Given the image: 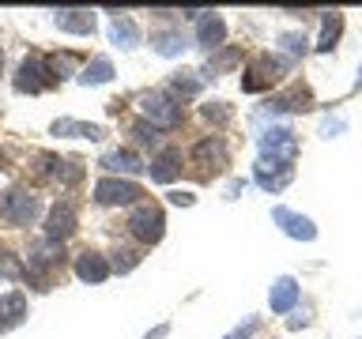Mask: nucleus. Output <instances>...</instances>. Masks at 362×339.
<instances>
[{"label": "nucleus", "mask_w": 362, "mask_h": 339, "mask_svg": "<svg viewBox=\"0 0 362 339\" xmlns=\"http://www.w3.org/2000/svg\"><path fill=\"white\" fill-rule=\"evenodd\" d=\"M287 72V61L283 56H272V53H260L249 61V68L242 72V90L245 95H257V90H268L276 79Z\"/></svg>", "instance_id": "f257e3e1"}, {"label": "nucleus", "mask_w": 362, "mask_h": 339, "mask_svg": "<svg viewBox=\"0 0 362 339\" xmlns=\"http://www.w3.org/2000/svg\"><path fill=\"white\" fill-rule=\"evenodd\" d=\"M260 158L276 166H294V155H298V136H294L287 124H272V129L260 136Z\"/></svg>", "instance_id": "f03ea898"}, {"label": "nucleus", "mask_w": 362, "mask_h": 339, "mask_svg": "<svg viewBox=\"0 0 362 339\" xmlns=\"http://www.w3.org/2000/svg\"><path fill=\"white\" fill-rule=\"evenodd\" d=\"M38 215H42V203L27 189H11L0 196V219L11 222V226H30Z\"/></svg>", "instance_id": "7ed1b4c3"}, {"label": "nucleus", "mask_w": 362, "mask_h": 339, "mask_svg": "<svg viewBox=\"0 0 362 339\" xmlns=\"http://www.w3.org/2000/svg\"><path fill=\"white\" fill-rule=\"evenodd\" d=\"M129 230L136 242L144 245H158L166 234V219H163V208H155V203H140L132 215H129Z\"/></svg>", "instance_id": "20e7f679"}, {"label": "nucleus", "mask_w": 362, "mask_h": 339, "mask_svg": "<svg viewBox=\"0 0 362 339\" xmlns=\"http://www.w3.org/2000/svg\"><path fill=\"white\" fill-rule=\"evenodd\" d=\"M140 109H144V121L155 124V129H177L181 124V106L170 95H158V90L140 98Z\"/></svg>", "instance_id": "39448f33"}, {"label": "nucleus", "mask_w": 362, "mask_h": 339, "mask_svg": "<svg viewBox=\"0 0 362 339\" xmlns=\"http://www.w3.org/2000/svg\"><path fill=\"white\" fill-rule=\"evenodd\" d=\"M144 196V189L129 177H102L95 185V203L102 208H121V203H136Z\"/></svg>", "instance_id": "423d86ee"}, {"label": "nucleus", "mask_w": 362, "mask_h": 339, "mask_svg": "<svg viewBox=\"0 0 362 339\" xmlns=\"http://www.w3.org/2000/svg\"><path fill=\"white\" fill-rule=\"evenodd\" d=\"M192 162H197L204 174H223V170L230 166V151H226V143L219 136H208V140H200L192 147Z\"/></svg>", "instance_id": "0eeeda50"}, {"label": "nucleus", "mask_w": 362, "mask_h": 339, "mask_svg": "<svg viewBox=\"0 0 362 339\" xmlns=\"http://www.w3.org/2000/svg\"><path fill=\"white\" fill-rule=\"evenodd\" d=\"M272 222H276L287 237H294V242H313L317 237L313 219H305V215L291 211V208H272Z\"/></svg>", "instance_id": "6e6552de"}, {"label": "nucleus", "mask_w": 362, "mask_h": 339, "mask_svg": "<svg viewBox=\"0 0 362 339\" xmlns=\"http://www.w3.org/2000/svg\"><path fill=\"white\" fill-rule=\"evenodd\" d=\"M49 83V72H45V56H27L16 72V90L19 95H38Z\"/></svg>", "instance_id": "1a4fd4ad"}, {"label": "nucleus", "mask_w": 362, "mask_h": 339, "mask_svg": "<svg viewBox=\"0 0 362 339\" xmlns=\"http://www.w3.org/2000/svg\"><path fill=\"white\" fill-rule=\"evenodd\" d=\"M76 234V208L72 203H53L49 219H45V242H64V237Z\"/></svg>", "instance_id": "9d476101"}, {"label": "nucleus", "mask_w": 362, "mask_h": 339, "mask_svg": "<svg viewBox=\"0 0 362 339\" xmlns=\"http://www.w3.org/2000/svg\"><path fill=\"white\" fill-rule=\"evenodd\" d=\"M305 109H313V95L302 83H294L291 90H283L268 102V113H305Z\"/></svg>", "instance_id": "9b49d317"}, {"label": "nucleus", "mask_w": 362, "mask_h": 339, "mask_svg": "<svg viewBox=\"0 0 362 339\" xmlns=\"http://www.w3.org/2000/svg\"><path fill=\"white\" fill-rule=\"evenodd\" d=\"M253 177H257V185L264 192H283L291 185V177H294V166H276V162H264V158H260Z\"/></svg>", "instance_id": "f8f14e48"}, {"label": "nucleus", "mask_w": 362, "mask_h": 339, "mask_svg": "<svg viewBox=\"0 0 362 339\" xmlns=\"http://www.w3.org/2000/svg\"><path fill=\"white\" fill-rule=\"evenodd\" d=\"M223 42H226V23H223V16L204 11L200 23H197V45H204V49H223Z\"/></svg>", "instance_id": "ddd939ff"}, {"label": "nucleus", "mask_w": 362, "mask_h": 339, "mask_svg": "<svg viewBox=\"0 0 362 339\" xmlns=\"http://www.w3.org/2000/svg\"><path fill=\"white\" fill-rule=\"evenodd\" d=\"M23 321H27V298H23L19 290L0 294V332H11V328H19Z\"/></svg>", "instance_id": "4468645a"}, {"label": "nucleus", "mask_w": 362, "mask_h": 339, "mask_svg": "<svg viewBox=\"0 0 362 339\" xmlns=\"http://www.w3.org/2000/svg\"><path fill=\"white\" fill-rule=\"evenodd\" d=\"M110 260L95 253V249H87V253H79L76 256V275L83 279V282H102V279H110Z\"/></svg>", "instance_id": "2eb2a0df"}, {"label": "nucleus", "mask_w": 362, "mask_h": 339, "mask_svg": "<svg viewBox=\"0 0 362 339\" xmlns=\"http://www.w3.org/2000/svg\"><path fill=\"white\" fill-rule=\"evenodd\" d=\"M151 181H158V185H170L177 174H181V151L177 147H163L155 158H151Z\"/></svg>", "instance_id": "dca6fc26"}, {"label": "nucleus", "mask_w": 362, "mask_h": 339, "mask_svg": "<svg viewBox=\"0 0 362 339\" xmlns=\"http://www.w3.org/2000/svg\"><path fill=\"white\" fill-rule=\"evenodd\" d=\"M268 302H272V313H291L294 302H298V279L294 275H279L268 290Z\"/></svg>", "instance_id": "f3484780"}, {"label": "nucleus", "mask_w": 362, "mask_h": 339, "mask_svg": "<svg viewBox=\"0 0 362 339\" xmlns=\"http://www.w3.org/2000/svg\"><path fill=\"white\" fill-rule=\"evenodd\" d=\"M98 166H102V170H110L113 177H136L140 170H147L132 151H121V147H117V151H106V155H102V162H98Z\"/></svg>", "instance_id": "a211bd4d"}, {"label": "nucleus", "mask_w": 362, "mask_h": 339, "mask_svg": "<svg viewBox=\"0 0 362 339\" xmlns=\"http://www.w3.org/2000/svg\"><path fill=\"white\" fill-rule=\"evenodd\" d=\"M57 30H64V34H90L95 30V16L83 8H64V11H57Z\"/></svg>", "instance_id": "6ab92c4d"}, {"label": "nucleus", "mask_w": 362, "mask_h": 339, "mask_svg": "<svg viewBox=\"0 0 362 339\" xmlns=\"http://www.w3.org/2000/svg\"><path fill=\"white\" fill-rule=\"evenodd\" d=\"M49 132L53 136H72V140H102V132L98 124H87V121H72V117H61V121H53L49 124Z\"/></svg>", "instance_id": "aec40b11"}, {"label": "nucleus", "mask_w": 362, "mask_h": 339, "mask_svg": "<svg viewBox=\"0 0 362 339\" xmlns=\"http://www.w3.org/2000/svg\"><path fill=\"white\" fill-rule=\"evenodd\" d=\"M110 42L121 45V49H136L140 45V30H136V23L129 16H121V11H113V23H110Z\"/></svg>", "instance_id": "412c9836"}, {"label": "nucleus", "mask_w": 362, "mask_h": 339, "mask_svg": "<svg viewBox=\"0 0 362 339\" xmlns=\"http://www.w3.org/2000/svg\"><path fill=\"white\" fill-rule=\"evenodd\" d=\"M42 174L53 177V181H79L83 177V166L76 162V158H53V155H42Z\"/></svg>", "instance_id": "4be33fe9"}, {"label": "nucleus", "mask_w": 362, "mask_h": 339, "mask_svg": "<svg viewBox=\"0 0 362 339\" xmlns=\"http://www.w3.org/2000/svg\"><path fill=\"white\" fill-rule=\"evenodd\" d=\"M321 42H317V53H332L336 49V42H339V34H344V16L339 11H325L321 16Z\"/></svg>", "instance_id": "5701e85b"}, {"label": "nucleus", "mask_w": 362, "mask_h": 339, "mask_svg": "<svg viewBox=\"0 0 362 339\" xmlns=\"http://www.w3.org/2000/svg\"><path fill=\"white\" fill-rule=\"evenodd\" d=\"M76 79H79L83 87L110 83V79H113V61H110V56H95V61H90V64H87V68H83V72H79Z\"/></svg>", "instance_id": "b1692460"}, {"label": "nucleus", "mask_w": 362, "mask_h": 339, "mask_svg": "<svg viewBox=\"0 0 362 339\" xmlns=\"http://www.w3.org/2000/svg\"><path fill=\"white\" fill-rule=\"evenodd\" d=\"M170 90L177 98H197L204 90V79H200V72H174L170 76Z\"/></svg>", "instance_id": "393cba45"}, {"label": "nucleus", "mask_w": 362, "mask_h": 339, "mask_svg": "<svg viewBox=\"0 0 362 339\" xmlns=\"http://www.w3.org/2000/svg\"><path fill=\"white\" fill-rule=\"evenodd\" d=\"M151 49L158 56H177L185 49V38H181L177 30H158V34H151Z\"/></svg>", "instance_id": "a878e982"}, {"label": "nucleus", "mask_w": 362, "mask_h": 339, "mask_svg": "<svg viewBox=\"0 0 362 339\" xmlns=\"http://www.w3.org/2000/svg\"><path fill=\"white\" fill-rule=\"evenodd\" d=\"M76 68V56L72 53H57V56H45V72H49V79H68Z\"/></svg>", "instance_id": "bb28decb"}, {"label": "nucleus", "mask_w": 362, "mask_h": 339, "mask_svg": "<svg viewBox=\"0 0 362 339\" xmlns=\"http://www.w3.org/2000/svg\"><path fill=\"white\" fill-rule=\"evenodd\" d=\"M279 45L287 49L291 56H305L310 53V42H305V34H294V30H283L279 34Z\"/></svg>", "instance_id": "cd10ccee"}, {"label": "nucleus", "mask_w": 362, "mask_h": 339, "mask_svg": "<svg viewBox=\"0 0 362 339\" xmlns=\"http://www.w3.org/2000/svg\"><path fill=\"white\" fill-rule=\"evenodd\" d=\"M200 113H204V121H211V124L230 121V106H226V102H208V106H200Z\"/></svg>", "instance_id": "c85d7f7f"}, {"label": "nucleus", "mask_w": 362, "mask_h": 339, "mask_svg": "<svg viewBox=\"0 0 362 339\" xmlns=\"http://www.w3.org/2000/svg\"><path fill=\"white\" fill-rule=\"evenodd\" d=\"M257 332H260V316H245V321L238 324V328H230L223 339H253Z\"/></svg>", "instance_id": "c756f323"}, {"label": "nucleus", "mask_w": 362, "mask_h": 339, "mask_svg": "<svg viewBox=\"0 0 362 339\" xmlns=\"http://www.w3.org/2000/svg\"><path fill=\"white\" fill-rule=\"evenodd\" d=\"M23 275H27V268L11 253H0V279H23Z\"/></svg>", "instance_id": "7c9ffc66"}, {"label": "nucleus", "mask_w": 362, "mask_h": 339, "mask_svg": "<svg viewBox=\"0 0 362 339\" xmlns=\"http://www.w3.org/2000/svg\"><path fill=\"white\" fill-rule=\"evenodd\" d=\"M132 136H136V143H158V129H155V124H147V121H136L132 124Z\"/></svg>", "instance_id": "2f4dec72"}, {"label": "nucleus", "mask_w": 362, "mask_h": 339, "mask_svg": "<svg viewBox=\"0 0 362 339\" xmlns=\"http://www.w3.org/2000/svg\"><path fill=\"white\" fill-rule=\"evenodd\" d=\"M136 264H140V253H132V249H121L117 260H113V268H117L121 275H124V271H132Z\"/></svg>", "instance_id": "473e14b6"}, {"label": "nucleus", "mask_w": 362, "mask_h": 339, "mask_svg": "<svg viewBox=\"0 0 362 339\" xmlns=\"http://www.w3.org/2000/svg\"><path fill=\"white\" fill-rule=\"evenodd\" d=\"M234 61H238V49H223V53L208 64V72H223V68H230Z\"/></svg>", "instance_id": "72a5a7b5"}, {"label": "nucleus", "mask_w": 362, "mask_h": 339, "mask_svg": "<svg viewBox=\"0 0 362 339\" xmlns=\"http://www.w3.org/2000/svg\"><path fill=\"white\" fill-rule=\"evenodd\" d=\"M166 200L174 203V208H192V203H197V196H192V192H170Z\"/></svg>", "instance_id": "f704fd0d"}, {"label": "nucleus", "mask_w": 362, "mask_h": 339, "mask_svg": "<svg viewBox=\"0 0 362 339\" xmlns=\"http://www.w3.org/2000/svg\"><path fill=\"white\" fill-rule=\"evenodd\" d=\"M242 189H245V181H230V185H226V200H238Z\"/></svg>", "instance_id": "c9c22d12"}, {"label": "nucleus", "mask_w": 362, "mask_h": 339, "mask_svg": "<svg viewBox=\"0 0 362 339\" xmlns=\"http://www.w3.org/2000/svg\"><path fill=\"white\" fill-rule=\"evenodd\" d=\"M166 332H170V324H158V328H151V332H147L144 339H163Z\"/></svg>", "instance_id": "e433bc0d"}, {"label": "nucleus", "mask_w": 362, "mask_h": 339, "mask_svg": "<svg viewBox=\"0 0 362 339\" xmlns=\"http://www.w3.org/2000/svg\"><path fill=\"white\" fill-rule=\"evenodd\" d=\"M310 324V316H291V332H298V328Z\"/></svg>", "instance_id": "4c0bfd02"}, {"label": "nucleus", "mask_w": 362, "mask_h": 339, "mask_svg": "<svg viewBox=\"0 0 362 339\" xmlns=\"http://www.w3.org/2000/svg\"><path fill=\"white\" fill-rule=\"evenodd\" d=\"M355 90H362V68H358V79H355Z\"/></svg>", "instance_id": "58836bf2"}, {"label": "nucleus", "mask_w": 362, "mask_h": 339, "mask_svg": "<svg viewBox=\"0 0 362 339\" xmlns=\"http://www.w3.org/2000/svg\"><path fill=\"white\" fill-rule=\"evenodd\" d=\"M0 68H4V49H0Z\"/></svg>", "instance_id": "ea45409f"}]
</instances>
